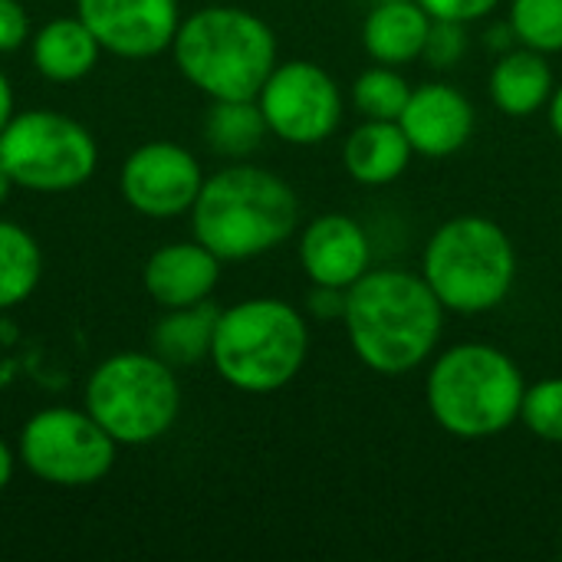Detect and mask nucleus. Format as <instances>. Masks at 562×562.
Masks as SVG:
<instances>
[{"mask_svg": "<svg viewBox=\"0 0 562 562\" xmlns=\"http://www.w3.org/2000/svg\"><path fill=\"white\" fill-rule=\"evenodd\" d=\"M445 306L422 273L372 267L346 293V339L375 375H408L431 362L445 333Z\"/></svg>", "mask_w": 562, "mask_h": 562, "instance_id": "1", "label": "nucleus"}, {"mask_svg": "<svg viewBox=\"0 0 562 562\" xmlns=\"http://www.w3.org/2000/svg\"><path fill=\"white\" fill-rule=\"evenodd\" d=\"M300 227V198L273 171L231 165L204 178L191 231L221 260H254L286 244Z\"/></svg>", "mask_w": 562, "mask_h": 562, "instance_id": "2", "label": "nucleus"}, {"mask_svg": "<svg viewBox=\"0 0 562 562\" xmlns=\"http://www.w3.org/2000/svg\"><path fill=\"white\" fill-rule=\"evenodd\" d=\"M527 379L494 342H454L431 359L425 402L435 425L458 441H487L520 422Z\"/></svg>", "mask_w": 562, "mask_h": 562, "instance_id": "3", "label": "nucleus"}, {"mask_svg": "<svg viewBox=\"0 0 562 562\" xmlns=\"http://www.w3.org/2000/svg\"><path fill=\"white\" fill-rule=\"evenodd\" d=\"M310 359L306 316L277 296H254L221 310L211 362L217 375L247 395L286 389Z\"/></svg>", "mask_w": 562, "mask_h": 562, "instance_id": "4", "label": "nucleus"}, {"mask_svg": "<svg viewBox=\"0 0 562 562\" xmlns=\"http://www.w3.org/2000/svg\"><path fill=\"white\" fill-rule=\"evenodd\" d=\"M181 76L214 99H257L277 66V36L244 7H204L181 20L175 33Z\"/></svg>", "mask_w": 562, "mask_h": 562, "instance_id": "5", "label": "nucleus"}, {"mask_svg": "<svg viewBox=\"0 0 562 562\" xmlns=\"http://www.w3.org/2000/svg\"><path fill=\"white\" fill-rule=\"evenodd\" d=\"M418 273L448 313L481 316L510 300L517 247L494 217L458 214L428 237Z\"/></svg>", "mask_w": 562, "mask_h": 562, "instance_id": "6", "label": "nucleus"}, {"mask_svg": "<svg viewBox=\"0 0 562 562\" xmlns=\"http://www.w3.org/2000/svg\"><path fill=\"white\" fill-rule=\"evenodd\" d=\"M86 412L112 435L115 445H148L161 438L181 412L175 366L155 352L109 356L89 375Z\"/></svg>", "mask_w": 562, "mask_h": 562, "instance_id": "7", "label": "nucleus"}, {"mask_svg": "<svg viewBox=\"0 0 562 562\" xmlns=\"http://www.w3.org/2000/svg\"><path fill=\"white\" fill-rule=\"evenodd\" d=\"M95 161L99 148L92 135L63 112L30 109L13 115L0 132V165L26 191H72L92 178Z\"/></svg>", "mask_w": 562, "mask_h": 562, "instance_id": "8", "label": "nucleus"}, {"mask_svg": "<svg viewBox=\"0 0 562 562\" xmlns=\"http://www.w3.org/2000/svg\"><path fill=\"white\" fill-rule=\"evenodd\" d=\"M20 458L46 484L89 487L112 471L115 441L89 412L46 408L23 425Z\"/></svg>", "mask_w": 562, "mask_h": 562, "instance_id": "9", "label": "nucleus"}, {"mask_svg": "<svg viewBox=\"0 0 562 562\" xmlns=\"http://www.w3.org/2000/svg\"><path fill=\"white\" fill-rule=\"evenodd\" d=\"M257 105L270 135L303 148L333 138L346 112L339 82L313 59L277 63L257 92Z\"/></svg>", "mask_w": 562, "mask_h": 562, "instance_id": "10", "label": "nucleus"}, {"mask_svg": "<svg viewBox=\"0 0 562 562\" xmlns=\"http://www.w3.org/2000/svg\"><path fill=\"white\" fill-rule=\"evenodd\" d=\"M204 184L198 158L175 142L135 148L119 175L122 198L145 217H178L194 207Z\"/></svg>", "mask_w": 562, "mask_h": 562, "instance_id": "11", "label": "nucleus"}, {"mask_svg": "<svg viewBox=\"0 0 562 562\" xmlns=\"http://www.w3.org/2000/svg\"><path fill=\"white\" fill-rule=\"evenodd\" d=\"M76 16L102 49L122 59H148L175 43L178 0H76Z\"/></svg>", "mask_w": 562, "mask_h": 562, "instance_id": "12", "label": "nucleus"}, {"mask_svg": "<svg viewBox=\"0 0 562 562\" xmlns=\"http://www.w3.org/2000/svg\"><path fill=\"white\" fill-rule=\"evenodd\" d=\"M398 125L422 158H451L458 155L477 125L474 102L451 82H422L412 86V95L398 115Z\"/></svg>", "mask_w": 562, "mask_h": 562, "instance_id": "13", "label": "nucleus"}, {"mask_svg": "<svg viewBox=\"0 0 562 562\" xmlns=\"http://www.w3.org/2000/svg\"><path fill=\"white\" fill-rule=\"evenodd\" d=\"M296 257L310 283L349 290L372 270V240L352 214L329 211L303 227Z\"/></svg>", "mask_w": 562, "mask_h": 562, "instance_id": "14", "label": "nucleus"}, {"mask_svg": "<svg viewBox=\"0 0 562 562\" xmlns=\"http://www.w3.org/2000/svg\"><path fill=\"white\" fill-rule=\"evenodd\" d=\"M221 257L201 240H181L158 247L145 263V290L165 310H181L211 300L221 280Z\"/></svg>", "mask_w": 562, "mask_h": 562, "instance_id": "15", "label": "nucleus"}, {"mask_svg": "<svg viewBox=\"0 0 562 562\" xmlns=\"http://www.w3.org/2000/svg\"><path fill=\"white\" fill-rule=\"evenodd\" d=\"M415 151L398 122L362 119L342 142V168L362 188H385L398 181Z\"/></svg>", "mask_w": 562, "mask_h": 562, "instance_id": "16", "label": "nucleus"}, {"mask_svg": "<svg viewBox=\"0 0 562 562\" xmlns=\"http://www.w3.org/2000/svg\"><path fill=\"white\" fill-rule=\"evenodd\" d=\"M431 23L418 0H375L362 20V46L372 63L408 66L425 56Z\"/></svg>", "mask_w": 562, "mask_h": 562, "instance_id": "17", "label": "nucleus"}, {"mask_svg": "<svg viewBox=\"0 0 562 562\" xmlns=\"http://www.w3.org/2000/svg\"><path fill=\"white\" fill-rule=\"evenodd\" d=\"M487 89H491V102L504 115L527 119V115H537L540 109H547V102L557 89V76H553L547 53L517 43L514 49H504L497 56Z\"/></svg>", "mask_w": 562, "mask_h": 562, "instance_id": "18", "label": "nucleus"}, {"mask_svg": "<svg viewBox=\"0 0 562 562\" xmlns=\"http://www.w3.org/2000/svg\"><path fill=\"white\" fill-rule=\"evenodd\" d=\"M99 40L79 16H59L33 36V66L53 82H76L99 63Z\"/></svg>", "mask_w": 562, "mask_h": 562, "instance_id": "19", "label": "nucleus"}, {"mask_svg": "<svg viewBox=\"0 0 562 562\" xmlns=\"http://www.w3.org/2000/svg\"><path fill=\"white\" fill-rule=\"evenodd\" d=\"M217 316H221V310L211 306L207 300L194 303V306L168 310V316H161L151 333L155 356L165 359L168 366H198V362L211 359Z\"/></svg>", "mask_w": 562, "mask_h": 562, "instance_id": "20", "label": "nucleus"}, {"mask_svg": "<svg viewBox=\"0 0 562 562\" xmlns=\"http://www.w3.org/2000/svg\"><path fill=\"white\" fill-rule=\"evenodd\" d=\"M270 135L257 99H214L204 119V138L217 155L247 158Z\"/></svg>", "mask_w": 562, "mask_h": 562, "instance_id": "21", "label": "nucleus"}, {"mask_svg": "<svg viewBox=\"0 0 562 562\" xmlns=\"http://www.w3.org/2000/svg\"><path fill=\"white\" fill-rule=\"evenodd\" d=\"M43 273L40 244L16 224L0 221V310L30 300Z\"/></svg>", "mask_w": 562, "mask_h": 562, "instance_id": "22", "label": "nucleus"}, {"mask_svg": "<svg viewBox=\"0 0 562 562\" xmlns=\"http://www.w3.org/2000/svg\"><path fill=\"white\" fill-rule=\"evenodd\" d=\"M408 95H412V82L405 79L402 66L372 63L352 82V105L362 119L398 122Z\"/></svg>", "mask_w": 562, "mask_h": 562, "instance_id": "23", "label": "nucleus"}, {"mask_svg": "<svg viewBox=\"0 0 562 562\" xmlns=\"http://www.w3.org/2000/svg\"><path fill=\"white\" fill-rule=\"evenodd\" d=\"M507 23L520 46L562 53V0H510Z\"/></svg>", "mask_w": 562, "mask_h": 562, "instance_id": "24", "label": "nucleus"}, {"mask_svg": "<svg viewBox=\"0 0 562 562\" xmlns=\"http://www.w3.org/2000/svg\"><path fill=\"white\" fill-rule=\"evenodd\" d=\"M520 422L527 431L547 445H562V375L540 379L537 385H527Z\"/></svg>", "mask_w": 562, "mask_h": 562, "instance_id": "25", "label": "nucleus"}, {"mask_svg": "<svg viewBox=\"0 0 562 562\" xmlns=\"http://www.w3.org/2000/svg\"><path fill=\"white\" fill-rule=\"evenodd\" d=\"M464 53H468V23L435 20L422 59H428L438 69H451L464 59Z\"/></svg>", "mask_w": 562, "mask_h": 562, "instance_id": "26", "label": "nucleus"}, {"mask_svg": "<svg viewBox=\"0 0 562 562\" xmlns=\"http://www.w3.org/2000/svg\"><path fill=\"white\" fill-rule=\"evenodd\" d=\"M431 20H451V23H477L491 16L501 0H418Z\"/></svg>", "mask_w": 562, "mask_h": 562, "instance_id": "27", "label": "nucleus"}, {"mask_svg": "<svg viewBox=\"0 0 562 562\" xmlns=\"http://www.w3.org/2000/svg\"><path fill=\"white\" fill-rule=\"evenodd\" d=\"M26 36H30V20L20 0H0V53L20 49Z\"/></svg>", "mask_w": 562, "mask_h": 562, "instance_id": "28", "label": "nucleus"}, {"mask_svg": "<svg viewBox=\"0 0 562 562\" xmlns=\"http://www.w3.org/2000/svg\"><path fill=\"white\" fill-rule=\"evenodd\" d=\"M346 293L349 290H339V286H319L313 283L310 296H306V310L313 319H329V323H342L346 316Z\"/></svg>", "mask_w": 562, "mask_h": 562, "instance_id": "29", "label": "nucleus"}, {"mask_svg": "<svg viewBox=\"0 0 562 562\" xmlns=\"http://www.w3.org/2000/svg\"><path fill=\"white\" fill-rule=\"evenodd\" d=\"M547 119H550L553 135L562 142V82H557V89H553V95L547 102Z\"/></svg>", "mask_w": 562, "mask_h": 562, "instance_id": "30", "label": "nucleus"}, {"mask_svg": "<svg viewBox=\"0 0 562 562\" xmlns=\"http://www.w3.org/2000/svg\"><path fill=\"white\" fill-rule=\"evenodd\" d=\"M16 112H13V89H10V82H7V76L0 72V132L10 125V119H13Z\"/></svg>", "mask_w": 562, "mask_h": 562, "instance_id": "31", "label": "nucleus"}, {"mask_svg": "<svg viewBox=\"0 0 562 562\" xmlns=\"http://www.w3.org/2000/svg\"><path fill=\"white\" fill-rule=\"evenodd\" d=\"M10 477H13V454H10V448L0 441V491L10 484Z\"/></svg>", "mask_w": 562, "mask_h": 562, "instance_id": "32", "label": "nucleus"}, {"mask_svg": "<svg viewBox=\"0 0 562 562\" xmlns=\"http://www.w3.org/2000/svg\"><path fill=\"white\" fill-rule=\"evenodd\" d=\"M13 188H16V184H13L10 171H7V168L0 165V204H3L7 198H10V191H13Z\"/></svg>", "mask_w": 562, "mask_h": 562, "instance_id": "33", "label": "nucleus"}]
</instances>
